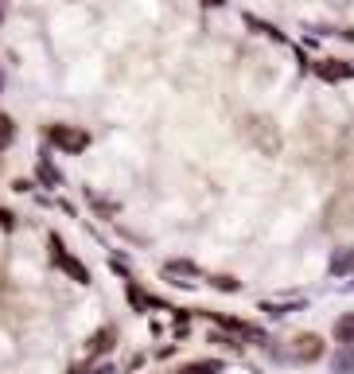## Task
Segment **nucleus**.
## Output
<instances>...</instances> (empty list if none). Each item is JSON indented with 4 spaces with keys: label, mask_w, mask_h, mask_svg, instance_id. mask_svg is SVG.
<instances>
[{
    "label": "nucleus",
    "mask_w": 354,
    "mask_h": 374,
    "mask_svg": "<svg viewBox=\"0 0 354 374\" xmlns=\"http://www.w3.org/2000/svg\"><path fill=\"white\" fill-rule=\"evenodd\" d=\"M43 141H47L51 148H59V152H66V156H78V152H86L90 148V133L86 129H78V125H47V133H43Z\"/></svg>",
    "instance_id": "f257e3e1"
},
{
    "label": "nucleus",
    "mask_w": 354,
    "mask_h": 374,
    "mask_svg": "<svg viewBox=\"0 0 354 374\" xmlns=\"http://www.w3.org/2000/svg\"><path fill=\"white\" fill-rule=\"evenodd\" d=\"M47 246H51V266L62 269V273H66V277H71L74 285H90V269H86L82 261H78V257L66 254V246H62L59 234H47Z\"/></svg>",
    "instance_id": "f03ea898"
},
{
    "label": "nucleus",
    "mask_w": 354,
    "mask_h": 374,
    "mask_svg": "<svg viewBox=\"0 0 354 374\" xmlns=\"http://www.w3.org/2000/svg\"><path fill=\"white\" fill-rule=\"evenodd\" d=\"M288 355H292L296 362H316L319 355H323V339L312 336V331H307V336H296V339H292V351H288Z\"/></svg>",
    "instance_id": "7ed1b4c3"
},
{
    "label": "nucleus",
    "mask_w": 354,
    "mask_h": 374,
    "mask_svg": "<svg viewBox=\"0 0 354 374\" xmlns=\"http://www.w3.org/2000/svg\"><path fill=\"white\" fill-rule=\"evenodd\" d=\"M316 74L323 78V82H346V78H354V62L323 59V62H316Z\"/></svg>",
    "instance_id": "20e7f679"
},
{
    "label": "nucleus",
    "mask_w": 354,
    "mask_h": 374,
    "mask_svg": "<svg viewBox=\"0 0 354 374\" xmlns=\"http://www.w3.org/2000/svg\"><path fill=\"white\" fill-rule=\"evenodd\" d=\"M242 20H245V27H249V32H257V36H265V39H273V43H288V36H284L281 27H273L269 20H257L253 12H245Z\"/></svg>",
    "instance_id": "39448f33"
},
{
    "label": "nucleus",
    "mask_w": 354,
    "mask_h": 374,
    "mask_svg": "<svg viewBox=\"0 0 354 374\" xmlns=\"http://www.w3.org/2000/svg\"><path fill=\"white\" fill-rule=\"evenodd\" d=\"M36 176H39V183H43V187H62V172L55 168V160H51L47 152H39Z\"/></svg>",
    "instance_id": "423d86ee"
},
{
    "label": "nucleus",
    "mask_w": 354,
    "mask_h": 374,
    "mask_svg": "<svg viewBox=\"0 0 354 374\" xmlns=\"http://www.w3.org/2000/svg\"><path fill=\"white\" fill-rule=\"evenodd\" d=\"M117 347V327H101V331H94V339H90V355H101V351H113Z\"/></svg>",
    "instance_id": "0eeeda50"
},
{
    "label": "nucleus",
    "mask_w": 354,
    "mask_h": 374,
    "mask_svg": "<svg viewBox=\"0 0 354 374\" xmlns=\"http://www.w3.org/2000/svg\"><path fill=\"white\" fill-rule=\"evenodd\" d=\"M125 296H129V304H133V308H164V301H156V296H152V292H144V289H136V285H129V289H125Z\"/></svg>",
    "instance_id": "6e6552de"
},
{
    "label": "nucleus",
    "mask_w": 354,
    "mask_h": 374,
    "mask_svg": "<svg viewBox=\"0 0 354 374\" xmlns=\"http://www.w3.org/2000/svg\"><path fill=\"white\" fill-rule=\"evenodd\" d=\"M331 273H335V277L354 273V246H351V250H339V254L331 257Z\"/></svg>",
    "instance_id": "1a4fd4ad"
},
{
    "label": "nucleus",
    "mask_w": 354,
    "mask_h": 374,
    "mask_svg": "<svg viewBox=\"0 0 354 374\" xmlns=\"http://www.w3.org/2000/svg\"><path fill=\"white\" fill-rule=\"evenodd\" d=\"M331 366H335V374H354V343H342Z\"/></svg>",
    "instance_id": "9d476101"
},
{
    "label": "nucleus",
    "mask_w": 354,
    "mask_h": 374,
    "mask_svg": "<svg viewBox=\"0 0 354 374\" xmlns=\"http://www.w3.org/2000/svg\"><path fill=\"white\" fill-rule=\"evenodd\" d=\"M12 141H16V121L8 113H0V152L12 148Z\"/></svg>",
    "instance_id": "9b49d317"
},
{
    "label": "nucleus",
    "mask_w": 354,
    "mask_h": 374,
    "mask_svg": "<svg viewBox=\"0 0 354 374\" xmlns=\"http://www.w3.org/2000/svg\"><path fill=\"white\" fill-rule=\"evenodd\" d=\"M335 339H339V343H354V312L335 320Z\"/></svg>",
    "instance_id": "f8f14e48"
},
{
    "label": "nucleus",
    "mask_w": 354,
    "mask_h": 374,
    "mask_svg": "<svg viewBox=\"0 0 354 374\" xmlns=\"http://www.w3.org/2000/svg\"><path fill=\"white\" fill-rule=\"evenodd\" d=\"M164 273H184V277H199V266L195 261H168Z\"/></svg>",
    "instance_id": "ddd939ff"
},
{
    "label": "nucleus",
    "mask_w": 354,
    "mask_h": 374,
    "mask_svg": "<svg viewBox=\"0 0 354 374\" xmlns=\"http://www.w3.org/2000/svg\"><path fill=\"white\" fill-rule=\"evenodd\" d=\"M210 285H214L218 292H238V289H242V281H238V277H226V273H218V277H210Z\"/></svg>",
    "instance_id": "4468645a"
},
{
    "label": "nucleus",
    "mask_w": 354,
    "mask_h": 374,
    "mask_svg": "<svg viewBox=\"0 0 354 374\" xmlns=\"http://www.w3.org/2000/svg\"><path fill=\"white\" fill-rule=\"evenodd\" d=\"M218 371H222L218 362H187L179 374H218Z\"/></svg>",
    "instance_id": "2eb2a0df"
},
{
    "label": "nucleus",
    "mask_w": 354,
    "mask_h": 374,
    "mask_svg": "<svg viewBox=\"0 0 354 374\" xmlns=\"http://www.w3.org/2000/svg\"><path fill=\"white\" fill-rule=\"evenodd\" d=\"M210 343H222V347H230V351H242V343H238V339H233V336H222V331H214V336H210Z\"/></svg>",
    "instance_id": "dca6fc26"
},
{
    "label": "nucleus",
    "mask_w": 354,
    "mask_h": 374,
    "mask_svg": "<svg viewBox=\"0 0 354 374\" xmlns=\"http://www.w3.org/2000/svg\"><path fill=\"white\" fill-rule=\"evenodd\" d=\"M0 230H16V215L4 211V207H0Z\"/></svg>",
    "instance_id": "f3484780"
},
{
    "label": "nucleus",
    "mask_w": 354,
    "mask_h": 374,
    "mask_svg": "<svg viewBox=\"0 0 354 374\" xmlns=\"http://www.w3.org/2000/svg\"><path fill=\"white\" fill-rule=\"evenodd\" d=\"M31 187H36V183H31V180H12V191H20V195H27V191H31Z\"/></svg>",
    "instance_id": "a211bd4d"
},
{
    "label": "nucleus",
    "mask_w": 354,
    "mask_h": 374,
    "mask_svg": "<svg viewBox=\"0 0 354 374\" xmlns=\"http://www.w3.org/2000/svg\"><path fill=\"white\" fill-rule=\"evenodd\" d=\"M199 4H203V8H222L226 0H199Z\"/></svg>",
    "instance_id": "6ab92c4d"
},
{
    "label": "nucleus",
    "mask_w": 354,
    "mask_h": 374,
    "mask_svg": "<svg viewBox=\"0 0 354 374\" xmlns=\"http://www.w3.org/2000/svg\"><path fill=\"white\" fill-rule=\"evenodd\" d=\"M4 16H8V4H4V0H0V24H4Z\"/></svg>",
    "instance_id": "aec40b11"
},
{
    "label": "nucleus",
    "mask_w": 354,
    "mask_h": 374,
    "mask_svg": "<svg viewBox=\"0 0 354 374\" xmlns=\"http://www.w3.org/2000/svg\"><path fill=\"white\" fill-rule=\"evenodd\" d=\"M0 90H4V71H0Z\"/></svg>",
    "instance_id": "412c9836"
},
{
    "label": "nucleus",
    "mask_w": 354,
    "mask_h": 374,
    "mask_svg": "<svg viewBox=\"0 0 354 374\" xmlns=\"http://www.w3.org/2000/svg\"><path fill=\"white\" fill-rule=\"evenodd\" d=\"M71 374H82V366H74V371H71Z\"/></svg>",
    "instance_id": "4be33fe9"
}]
</instances>
